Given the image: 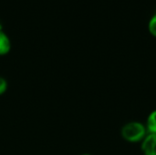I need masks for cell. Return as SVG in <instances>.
Listing matches in <instances>:
<instances>
[{
	"label": "cell",
	"mask_w": 156,
	"mask_h": 155,
	"mask_svg": "<svg viewBox=\"0 0 156 155\" xmlns=\"http://www.w3.org/2000/svg\"><path fill=\"white\" fill-rule=\"evenodd\" d=\"M2 29V26H1V24H0V30Z\"/></svg>",
	"instance_id": "52a82bcc"
},
{
	"label": "cell",
	"mask_w": 156,
	"mask_h": 155,
	"mask_svg": "<svg viewBox=\"0 0 156 155\" xmlns=\"http://www.w3.org/2000/svg\"><path fill=\"white\" fill-rule=\"evenodd\" d=\"M148 29H149V32L156 37V14L154 15L152 18L150 19L149 24H148Z\"/></svg>",
	"instance_id": "5b68a950"
},
{
	"label": "cell",
	"mask_w": 156,
	"mask_h": 155,
	"mask_svg": "<svg viewBox=\"0 0 156 155\" xmlns=\"http://www.w3.org/2000/svg\"><path fill=\"white\" fill-rule=\"evenodd\" d=\"M141 149L144 155H156V134L148 133L142 141Z\"/></svg>",
	"instance_id": "7a4b0ae2"
},
{
	"label": "cell",
	"mask_w": 156,
	"mask_h": 155,
	"mask_svg": "<svg viewBox=\"0 0 156 155\" xmlns=\"http://www.w3.org/2000/svg\"><path fill=\"white\" fill-rule=\"evenodd\" d=\"M82 155H90V154H88V153H85V154H82Z\"/></svg>",
	"instance_id": "ba28073f"
},
{
	"label": "cell",
	"mask_w": 156,
	"mask_h": 155,
	"mask_svg": "<svg viewBox=\"0 0 156 155\" xmlns=\"http://www.w3.org/2000/svg\"><path fill=\"white\" fill-rule=\"evenodd\" d=\"M122 138L129 143H142L144 137L148 134L144 124L139 122H132L126 123L121 131Z\"/></svg>",
	"instance_id": "6da1fadb"
},
{
	"label": "cell",
	"mask_w": 156,
	"mask_h": 155,
	"mask_svg": "<svg viewBox=\"0 0 156 155\" xmlns=\"http://www.w3.org/2000/svg\"><path fill=\"white\" fill-rule=\"evenodd\" d=\"M146 130L148 133H154L156 134V110L152 111L146 121L145 124Z\"/></svg>",
	"instance_id": "277c9868"
},
{
	"label": "cell",
	"mask_w": 156,
	"mask_h": 155,
	"mask_svg": "<svg viewBox=\"0 0 156 155\" xmlns=\"http://www.w3.org/2000/svg\"><path fill=\"white\" fill-rule=\"evenodd\" d=\"M11 43L9 37L1 29L0 30V56L5 55L10 51Z\"/></svg>",
	"instance_id": "3957f363"
},
{
	"label": "cell",
	"mask_w": 156,
	"mask_h": 155,
	"mask_svg": "<svg viewBox=\"0 0 156 155\" xmlns=\"http://www.w3.org/2000/svg\"><path fill=\"white\" fill-rule=\"evenodd\" d=\"M6 90H7V81L4 78L0 77V96L3 95L6 91Z\"/></svg>",
	"instance_id": "8992f818"
}]
</instances>
